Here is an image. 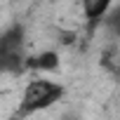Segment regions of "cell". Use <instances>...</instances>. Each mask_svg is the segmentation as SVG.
<instances>
[{
    "mask_svg": "<svg viewBox=\"0 0 120 120\" xmlns=\"http://www.w3.org/2000/svg\"><path fill=\"white\" fill-rule=\"evenodd\" d=\"M26 64V35L21 24L0 33V73H21Z\"/></svg>",
    "mask_w": 120,
    "mask_h": 120,
    "instance_id": "6da1fadb",
    "label": "cell"
},
{
    "mask_svg": "<svg viewBox=\"0 0 120 120\" xmlns=\"http://www.w3.org/2000/svg\"><path fill=\"white\" fill-rule=\"evenodd\" d=\"M64 97V87L59 82H52V80H31L21 94V104H19V111L17 115L19 118H26L31 113H38L42 108H49L52 104H56L59 99Z\"/></svg>",
    "mask_w": 120,
    "mask_h": 120,
    "instance_id": "7a4b0ae2",
    "label": "cell"
},
{
    "mask_svg": "<svg viewBox=\"0 0 120 120\" xmlns=\"http://www.w3.org/2000/svg\"><path fill=\"white\" fill-rule=\"evenodd\" d=\"M59 66V54L56 52H40L35 56H26L24 68H33V71H54Z\"/></svg>",
    "mask_w": 120,
    "mask_h": 120,
    "instance_id": "3957f363",
    "label": "cell"
},
{
    "mask_svg": "<svg viewBox=\"0 0 120 120\" xmlns=\"http://www.w3.org/2000/svg\"><path fill=\"white\" fill-rule=\"evenodd\" d=\"M82 10H85V17L90 19V26H94V24L104 21V17L111 10V3L108 0H87L82 5Z\"/></svg>",
    "mask_w": 120,
    "mask_h": 120,
    "instance_id": "277c9868",
    "label": "cell"
},
{
    "mask_svg": "<svg viewBox=\"0 0 120 120\" xmlns=\"http://www.w3.org/2000/svg\"><path fill=\"white\" fill-rule=\"evenodd\" d=\"M104 24H106V28L113 35L120 38V5L113 7V10H108V17H104Z\"/></svg>",
    "mask_w": 120,
    "mask_h": 120,
    "instance_id": "5b68a950",
    "label": "cell"
}]
</instances>
